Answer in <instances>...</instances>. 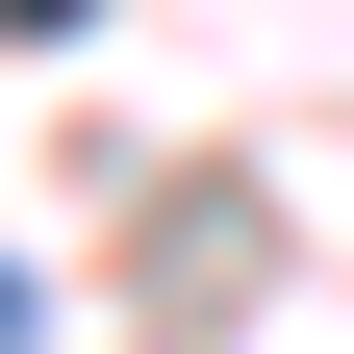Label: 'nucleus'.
<instances>
[{
  "label": "nucleus",
  "mask_w": 354,
  "mask_h": 354,
  "mask_svg": "<svg viewBox=\"0 0 354 354\" xmlns=\"http://www.w3.org/2000/svg\"><path fill=\"white\" fill-rule=\"evenodd\" d=\"M0 354H26V279H0Z\"/></svg>",
  "instance_id": "obj_2"
},
{
  "label": "nucleus",
  "mask_w": 354,
  "mask_h": 354,
  "mask_svg": "<svg viewBox=\"0 0 354 354\" xmlns=\"http://www.w3.org/2000/svg\"><path fill=\"white\" fill-rule=\"evenodd\" d=\"M0 26H76V0H0Z\"/></svg>",
  "instance_id": "obj_1"
}]
</instances>
